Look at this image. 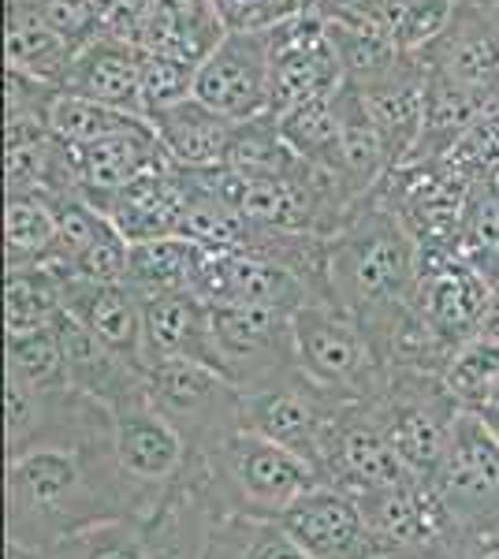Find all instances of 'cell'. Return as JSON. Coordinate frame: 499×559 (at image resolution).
I'll return each instance as SVG.
<instances>
[{"label":"cell","instance_id":"cell-25","mask_svg":"<svg viewBox=\"0 0 499 559\" xmlns=\"http://www.w3.org/2000/svg\"><path fill=\"white\" fill-rule=\"evenodd\" d=\"M384 496L377 500L369 526L377 537L395 540V545H425L443 530V503L437 492L414 489V485H399V489H380Z\"/></svg>","mask_w":499,"mask_h":559},{"label":"cell","instance_id":"cell-12","mask_svg":"<svg viewBox=\"0 0 499 559\" xmlns=\"http://www.w3.org/2000/svg\"><path fill=\"white\" fill-rule=\"evenodd\" d=\"M63 310L83 321L112 355H134V350L146 347L142 295L131 284L63 280Z\"/></svg>","mask_w":499,"mask_h":559},{"label":"cell","instance_id":"cell-10","mask_svg":"<svg viewBox=\"0 0 499 559\" xmlns=\"http://www.w3.org/2000/svg\"><path fill=\"white\" fill-rule=\"evenodd\" d=\"M60 94L90 97V102L142 116V49L97 34L75 52Z\"/></svg>","mask_w":499,"mask_h":559},{"label":"cell","instance_id":"cell-8","mask_svg":"<svg viewBox=\"0 0 499 559\" xmlns=\"http://www.w3.org/2000/svg\"><path fill=\"white\" fill-rule=\"evenodd\" d=\"M417 280H421L425 313L432 329L443 336H466L480 329L492 299V280L462 261L459 250L417 247Z\"/></svg>","mask_w":499,"mask_h":559},{"label":"cell","instance_id":"cell-6","mask_svg":"<svg viewBox=\"0 0 499 559\" xmlns=\"http://www.w3.org/2000/svg\"><path fill=\"white\" fill-rule=\"evenodd\" d=\"M194 295L205 306H269L287 313L298 302V276L258 250H209Z\"/></svg>","mask_w":499,"mask_h":559},{"label":"cell","instance_id":"cell-41","mask_svg":"<svg viewBox=\"0 0 499 559\" xmlns=\"http://www.w3.org/2000/svg\"><path fill=\"white\" fill-rule=\"evenodd\" d=\"M75 49L102 34V0H26Z\"/></svg>","mask_w":499,"mask_h":559},{"label":"cell","instance_id":"cell-45","mask_svg":"<svg viewBox=\"0 0 499 559\" xmlns=\"http://www.w3.org/2000/svg\"><path fill=\"white\" fill-rule=\"evenodd\" d=\"M86 559H146V556H142V548L134 540H105Z\"/></svg>","mask_w":499,"mask_h":559},{"label":"cell","instance_id":"cell-23","mask_svg":"<svg viewBox=\"0 0 499 559\" xmlns=\"http://www.w3.org/2000/svg\"><path fill=\"white\" fill-rule=\"evenodd\" d=\"M4 313H8V336L52 329V321L63 313V276L52 265L8 269Z\"/></svg>","mask_w":499,"mask_h":559},{"label":"cell","instance_id":"cell-36","mask_svg":"<svg viewBox=\"0 0 499 559\" xmlns=\"http://www.w3.org/2000/svg\"><path fill=\"white\" fill-rule=\"evenodd\" d=\"M343 466L354 481H361L366 489H399L406 485V466L395 455L392 440H380L377 432H347L343 437Z\"/></svg>","mask_w":499,"mask_h":559},{"label":"cell","instance_id":"cell-34","mask_svg":"<svg viewBox=\"0 0 499 559\" xmlns=\"http://www.w3.org/2000/svg\"><path fill=\"white\" fill-rule=\"evenodd\" d=\"M209 313H213V332L224 358L261 350L284 321V313L269 306H209Z\"/></svg>","mask_w":499,"mask_h":559},{"label":"cell","instance_id":"cell-4","mask_svg":"<svg viewBox=\"0 0 499 559\" xmlns=\"http://www.w3.org/2000/svg\"><path fill=\"white\" fill-rule=\"evenodd\" d=\"M347 231L335 265L347 269L354 292L366 302L399 299L417 276V242L406 236V224L395 213H373Z\"/></svg>","mask_w":499,"mask_h":559},{"label":"cell","instance_id":"cell-21","mask_svg":"<svg viewBox=\"0 0 499 559\" xmlns=\"http://www.w3.org/2000/svg\"><path fill=\"white\" fill-rule=\"evenodd\" d=\"M443 477L451 489L466 496H492L499 489V440L488 432L477 411H462L451 426Z\"/></svg>","mask_w":499,"mask_h":559},{"label":"cell","instance_id":"cell-22","mask_svg":"<svg viewBox=\"0 0 499 559\" xmlns=\"http://www.w3.org/2000/svg\"><path fill=\"white\" fill-rule=\"evenodd\" d=\"M116 455L120 466L134 477H165L176 471L179 437L161 414L153 411H120L116 414Z\"/></svg>","mask_w":499,"mask_h":559},{"label":"cell","instance_id":"cell-15","mask_svg":"<svg viewBox=\"0 0 499 559\" xmlns=\"http://www.w3.org/2000/svg\"><path fill=\"white\" fill-rule=\"evenodd\" d=\"M354 94H358L366 116L384 139L392 168L411 165L425 134V60L421 71H414V75L380 86H354Z\"/></svg>","mask_w":499,"mask_h":559},{"label":"cell","instance_id":"cell-42","mask_svg":"<svg viewBox=\"0 0 499 559\" xmlns=\"http://www.w3.org/2000/svg\"><path fill=\"white\" fill-rule=\"evenodd\" d=\"M57 97V86L4 71V123H49Z\"/></svg>","mask_w":499,"mask_h":559},{"label":"cell","instance_id":"cell-24","mask_svg":"<svg viewBox=\"0 0 499 559\" xmlns=\"http://www.w3.org/2000/svg\"><path fill=\"white\" fill-rule=\"evenodd\" d=\"M224 168L239 176H253V179H295L306 168V160L295 157V150L284 142L276 123V112H265L258 120L235 123L231 134V150Z\"/></svg>","mask_w":499,"mask_h":559},{"label":"cell","instance_id":"cell-44","mask_svg":"<svg viewBox=\"0 0 499 559\" xmlns=\"http://www.w3.org/2000/svg\"><path fill=\"white\" fill-rule=\"evenodd\" d=\"M250 559H310V556H306L287 534H276V537L261 540V545L250 552Z\"/></svg>","mask_w":499,"mask_h":559},{"label":"cell","instance_id":"cell-30","mask_svg":"<svg viewBox=\"0 0 499 559\" xmlns=\"http://www.w3.org/2000/svg\"><path fill=\"white\" fill-rule=\"evenodd\" d=\"M146 116L123 112V108L90 102V97H75V94H60L57 105L49 112V131L57 134L68 150H86L94 142L108 139V134H120L127 128H134Z\"/></svg>","mask_w":499,"mask_h":559},{"label":"cell","instance_id":"cell-47","mask_svg":"<svg viewBox=\"0 0 499 559\" xmlns=\"http://www.w3.org/2000/svg\"><path fill=\"white\" fill-rule=\"evenodd\" d=\"M485 183H492V191L499 194V176H496V179H485Z\"/></svg>","mask_w":499,"mask_h":559},{"label":"cell","instance_id":"cell-1","mask_svg":"<svg viewBox=\"0 0 499 559\" xmlns=\"http://www.w3.org/2000/svg\"><path fill=\"white\" fill-rule=\"evenodd\" d=\"M272 57V112L292 105L335 97L347 86L343 60L329 31V20L317 12L292 15L269 31Z\"/></svg>","mask_w":499,"mask_h":559},{"label":"cell","instance_id":"cell-19","mask_svg":"<svg viewBox=\"0 0 499 559\" xmlns=\"http://www.w3.org/2000/svg\"><path fill=\"white\" fill-rule=\"evenodd\" d=\"M335 112H340V179L351 187V194H366L392 173V157L354 86L335 94Z\"/></svg>","mask_w":499,"mask_h":559},{"label":"cell","instance_id":"cell-20","mask_svg":"<svg viewBox=\"0 0 499 559\" xmlns=\"http://www.w3.org/2000/svg\"><path fill=\"white\" fill-rule=\"evenodd\" d=\"M292 332H295L298 355L310 366V373L329 384L351 381L361 369V362H366V347H361L358 332L351 324L335 321L324 310H298Z\"/></svg>","mask_w":499,"mask_h":559},{"label":"cell","instance_id":"cell-32","mask_svg":"<svg viewBox=\"0 0 499 559\" xmlns=\"http://www.w3.org/2000/svg\"><path fill=\"white\" fill-rule=\"evenodd\" d=\"M224 384V373L213 366L190 362V358H165L150 369V392L157 407L194 411L209 395H216Z\"/></svg>","mask_w":499,"mask_h":559},{"label":"cell","instance_id":"cell-26","mask_svg":"<svg viewBox=\"0 0 499 559\" xmlns=\"http://www.w3.org/2000/svg\"><path fill=\"white\" fill-rule=\"evenodd\" d=\"M276 123L298 160L340 176V112H335V97H317V102L284 108V112H276Z\"/></svg>","mask_w":499,"mask_h":559},{"label":"cell","instance_id":"cell-35","mask_svg":"<svg viewBox=\"0 0 499 559\" xmlns=\"http://www.w3.org/2000/svg\"><path fill=\"white\" fill-rule=\"evenodd\" d=\"M448 388L470 407L496 400L499 392V340L492 336H474L466 347H459V355L451 358L448 369Z\"/></svg>","mask_w":499,"mask_h":559},{"label":"cell","instance_id":"cell-28","mask_svg":"<svg viewBox=\"0 0 499 559\" xmlns=\"http://www.w3.org/2000/svg\"><path fill=\"white\" fill-rule=\"evenodd\" d=\"M4 247H8V269L45 265V261L52 258V247H57V213H52V198H41V194L8 198Z\"/></svg>","mask_w":499,"mask_h":559},{"label":"cell","instance_id":"cell-14","mask_svg":"<svg viewBox=\"0 0 499 559\" xmlns=\"http://www.w3.org/2000/svg\"><path fill=\"white\" fill-rule=\"evenodd\" d=\"M150 123H153V131H157V142L171 165L224 168V160H228L235 123L228 116H221L209 105H202L198 97L150 116Z\"/></svg>","mask_w":499,"mask_h":559},{"label":"cell","instance_id":"cell-29","mask_svg":"<svg viewBox=\"0 0 499 559\" xmlns=\"http://www.w3.org/2000/svg\"><path fill=\"white\" fill-rule=\"evenodd\" d=\"M250 432L272 440V444L287 448L298 459L313 463V448H317V418L313 407L302 403L298 395L287 392H272L250 403Z\"/></svg>","mask_w":499,"mask_h":559},{"label":"cell","instance_id":"cell-5","mask_svg":"<svg viewBox=\"0 0 499 559\" xmlns=\"http://www.w3.org/2000/svg\"><path fill=\"white\" fill-rule=\"evenodd\" d=\"M280 530L310 559H377L380 540L366 511L340 492L310 489L287 503Z\"/></svg>","mask_w":499,"mask_h":559},{"label":"cell","instance_id":"cell-40","mask_svg":"<svg viewBox=\"0 0 499 559\" xmlns=\"http://www.w3.org/2000/svg\"><path fill=\"white\" fill-rule=\"evenodd\" d=\"M8 362H12V373L8 377H15V381L26 384L31 392L60 381V377L68 373L60 340L52 329L26 332V336H8Z\"/></svg>","mask_w":499,"mask_h":559},{"label":"cell","instance_id":"cell-31","mask_svg":"<svg viewBox=\"0 0 499 559\" xmlns=\"http://www.w3.org/2000/svg\"><path fill=\"white\" fill-rule=\"evenodd\" d=\"M79 471L68 455L60 452H34L23 455L12 471V489L15 500L26 503V508L38 511H52L68 500V492L75 489Z\"/></svg>","mask_w":499,"mask_h":559},{"label":"cell","instance_id":"cell-18","mask_svg":"<svg viewBox=\"0 0 499 559\" xmlns=\"http://www.w3.org/2000/svg\"><path fill=\"white\" fill-rule=\"evenodd\" d=\"M205 258H209V250L198 247V242L187 236L139 242V247H131L127 284H131L142 299H157V295H194Z\"/></svg>","mask_w":499,"mask_h":559},{"label":"cell","instance_id":"cell-3","mask_svg":"<svg viewBox=\"0 0 499 559\" xmlns=\"http://www.w3.org/2000/svg\"><path fill=\"white\" fill-rule=\"evenodd\" d=\"M194 97L231 123L272 112L269 31H228L198 68Z\"/></svg>","mask_w":499,"mask_h":559},{"label":"cell","instance_id":"cell-33","mask_svg":"<svg viewBox=\"0 0 499 559\" xmlns=\"http://www.w3.org/2000/svg\"><path fill=\"white\" fill-rule=\"evenodd\" d=\"M52 332H57V340H60L68 373L75 377L79 384L94 388V392H105V381H112V377H116V355H112V350H108L83 321L71 318L68 310L52 321Z\"/></svg>","mask_w":499,"mask_h":559},{"label":"cell","instance_id":"cell-37","mask_svg":"<svg viewBox=\"0 0 499 559\" xmlns=\"http://www.w3.org/2000/svg\"><path fill=\"white\" fill-rule=\"evenodd\" d=\"M388 440H392L395 455L403 459V466L414 477H429L443 471V463H448L451 437L432 418H425V414H406V418H399Z\"/></svg>","mask_w":499,"mask_h":559},{"label":"cell","instance_id":"cell-11","mask_svg":"<svg viewBox=\"0 0 499 559\" xmlns=\"http://www.w3.org/2000/svg\"><path fill=\"white\" fill-rule=\"evenodd\" d=\"M142 321H146V350L165 358H190L221 369L224 355L213 332V313L198 295H157L142 299Z\"/></svg>","mask_w":499,"mask_h":559},{"label":"cell","instance_id":"cell-48","mask_svg":"<svg viewBox=\"0 0 499 559\" xmlns=\"http://www.w3.org/2000/svg\"><path fill=\"white\" fill-rule=\"evenodd\" d=\"M488 559H499V556H488Z\"/></svg>","mask_w":499,"mask_h":559},{"label":"cell","instance_id":"cell-46","mask_svg":"<svg viewBox=\"0 0 499 559\" xmlns=\"http://www.w3.org/2000/svg\"><path fill=\"white\" fill-rule=\"evenodd\" d=\"M477 414H480V421H485V426H488V432H492V437L499 440V400L480 403Z\"/></svg>","mask_w":499,"mask_h":559},{"label":"cell","instance_id":"cell-49","mask_svg":"<svg viewBox=\"0 0 499 559\" xmlns=\"http://www.w3.org/2000/svg\"><path fill=\"white\" fill-rule=\"evenodd\" d=\"M496 400H499V392H496Z\"/></svg>","mask_w":499,"mask_h":559},{"label":"cell","instance_id":"cell-16","mask_svg":"<svg viewBox=\"0 0 499 559\" xmlns=\"http://www.w3.org/2000/svg\"><path fill=\"white\" fill-rule=\"evenodd\" d=\"M231 471L242 489H247V496L261 503H276V508H287V503H295L298 496L313 489L310 463L298 459L295 452H287V448L272 444V440L258 437V432L235 437Z\"/></svg>","mask_w":499,"mask_h":559},{"label":"cell","instance_id":"cell-43","mask_svg":"<svg viewBox=\"0 0 499 559\" xmlns=\"http://www.w3.org/2000/svg\"><path fill=\"white\" fill-rule=\"evenodd\" d=\"M228 31H272L276 23L292 20L284 0H213Z\"/></svg>","mask_w":499,"mask_h":559},{"label":"cell","instance_id":"cell-39","mask_svg":"<svg viewBox=\"0 0 499 559\" xmlns=\"http://www.w3.org/2000/svg\"><path fill=\"white\" fill-rule=\"evenodd\" d=\"M443 165L455 168L459 176H466L470 183L499 176V102L488 105L470 123V131L455 142V150L443 157Z\"/></svg>","mask_w":499,"mask_h":559},{"label":"cell","instance_id":"cell-17","mask_svg":"<svg viewBox=\"0 0 499 559\" xmlns=\"http://www.w3.org/2000/svg\"><path fill=\"white\" fill-rule=\"evenodd\" d=\"M75 52H79L75 45L60 38L26 0H8L4 71H15V75L38 79V83L60 90Z\"/></svg>","mask_w":499,"mask_h":559},{"label":"cell","instance_id":"cell-13","mask_svg":"<svg viewBox=\"0 0 499 559\" xmlns=\"http://www.w3.org/2000/svg\"><path fill=\"white\" fill-rule=\"evenodd\" d=\"M228 26L213 0H153L142 49L202 68V60L224 41Z\"/></svg>","mask_w":499,"mask_h":559},{"label":"cell","instance_id":"cell-2","mask_svg":"<svg viewBox=\"0 0 499 559\" xmlns=\"http://www.w3.org/2000/svg\"><path fill=\"white\" fill-rule=\"evenodd\" d=\"M425 71L480 105L499 102V0H459L455 20L421 52Z\"/></svg>","mask_w":499,"mask_h":559},{"label":"cell","instance_id":"cell-9","mask_svg":"<svg viewBox=\"0 0 499 559\" xmlns=\"http://www.w3.org/2000/svg\"><path fill=\"white\" fill-rule=\"evenodd\" d=\"M79 173V198H86L94 210L105 213L108 198L123 191L127 183H134L139 176L153 173V168L165 165V150L157 142L150 120H139L134 128L120 134H108V139L94 142L86 150H71Z\"/></svg>","mask_w":499,"mask_h":559},{"label":"cell","instance_id":"cell-38","mask_svg":"<svg viewBox=\"0 0 499 559\" xmlns=\"http://www.w3.org/2000/svg\"><path fill=\"white\" fill-rule=\"evenodd\" d=\"M198 68L183 60L161 57V52L142 49V116H157L165 108H176L194 97Z\"/></svg>","mask_w":499,"mask_h":559},{"label":"cell","instance_id":"cell-27","mask_svg":"<svg viewBox=\"0 0 499 559\" xmlns=\"http://www.w3.org/2000/svg\"><path fill=\"white\" fill-rule=\"evenodd\" d=\"M459 0H377L366 15L403 52H425L455 20Z\"/></svg>","mask_w":499,"mask_h":559},{"label":"cell","instance_id":"cell-7","mask_svg":"<svg viewBox=\"0 0 499 559\" xmlns=\"http://www.w3.org/2000/svg\"><path fill=\"white\" fill-rule=\"evenodd\" d=\"M190 194H194L190 173L165 160L161 168L139 176L134 183H127L123 191L108 198L105 216L120 228V236L131 247H139V242L168 239L183 231Z\"/></svg>","mask_w":499,"mask_h":559}]
</instances>
